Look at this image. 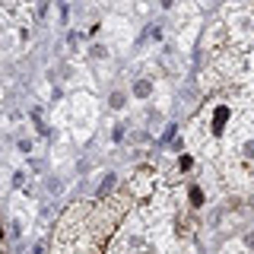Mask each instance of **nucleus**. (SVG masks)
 I'll list each match as a JSON object with an SVG mask.
<instances>
[{"label": "nucleus", "instance_id": "f257e3e1", "mask_svg": "<svg viewBox=\"0 0 254 254\" xmlns=\"http://www.w3.org/2000/svg\"><path fill=\"white\" fill-rule=\"evenodd\" d=\"M35 254H45V248H35Z\"/></svg>", "mask_w": 254, "mask_h": 254}]
</instances>
